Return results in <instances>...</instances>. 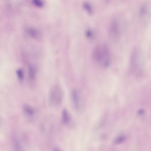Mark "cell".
<instances>
[{
  "label": "cell",
  "mask_w": 151,
  "mask_h": 151,
  "mask_svg": "<svg viewBox=\"0 0 151 151\" xmlns=\"http://www.w3.org/2000/svg\"><path fill=\"white\" fill-rule=\"evenodd\" d=\"M91 57L94 63L101 68H107L111 63L110 51L107 46L104 44H99L94 47Z\"/></svg>",
  "instance_id": "6da1fadb"
},
{
  "label": "cell",
  "mask_w": 151,
  "mask_h": 151,
  "mask_svg": "<svg viewBox=\"0 0 151 151\" xmlns=\"http://www.w3.org/2000/svg\"><path fill=\"white\" fill-rule=\"evenodd\" d=\"M130 72L132 75L139 76L143 71L142 55L139 49L133 50L129 63Z\"/></svg>",
  "instance_id": "7a4b0ae2"
},
{
  "label": "cell",
  "mask_w": 151,
  "mask_h": 151,
  "mask_svg": "<svg viewBox=\"0 0 151 151\" xmlns=\"http://www.w3.org/2000/svg\"><path fill=\"white\" fill-rule=\"evenodd\" d=\"M63 92L62 88L59 85L53 86L49 92V103L53 106H58L62 103Z\"/></svg>",
  "instance_id": "3957f363"
},
{
  "label": "cell",
  "mask_w": 151,
  "mask_h": 151,
  "mask_svg": "<svg viewBox=\"0 0 151 151\" xmlns=\"http://www.w3.org/2000/svg\"><path fill=\"white\" fill-rule=\"evenodd\" d=\"M70 100L74 109L77 112L81 111L83 107V101L80 93L77 89H74L71 90Z\"/></svg>",
  "instance_id": "277c9868"
},
{
  "label": "cell",
  "mask_w": 151,
  "mask_h": 151,
  "mask_svg": "<svg viewBox=\"0 0 151 151\" xmlns=\"http://www.w3.org/2000/svg\"><path fill=\"white\" fill-rule=\"evenodd\" d=\"M62 121L65 125H69L71 122V116L69 111L67 109H64L62 113Z\"/></svg>",
  "instance_id": "5b68a950"
},
{
  "label": "cell",
  "mask_w": 151,
  "mask_h": 151,
  "mask_svg": "<svg viewBox=\"0 0 151 151\" xmlns=\"http://www.w3.org/2000/svg\"><path fill=\"white\" fill-rule=\"evenodd\" d=\"M115 21L112 23L110 28H109V35L112 38L116 37L118 34V27L116 22H115Z\"/></svg>",
  "instance_id": "8992f818"
},
{
  "label": "cell",
  "mask_w": 151,
  "mask_h": 151,
  "mask_svg": "<svg viewBox=\"0 0 151 151\" xmlns=\"http://www.w3.org/2000/svg\"><path fill=\"white\" fill-rule=\"evenodd\" d=\"M23 111L24 114L28 116H32L35 114L34 109L29 105H24L23 106Z\"/></svg>",
  "instance_id": "52a82bcc"
},
{
  "label": "cell",
  "mask_w": 151,
  "mask_h": 151,
  "mask_svg": "<svg viewBox=\"0 0 151 151\" xmlns=\"http://www.w3.org/2000/svg\"><path fill=\"white\" fill-rule=\"evenodd\" d=\"M27 32L29 35L32 37L37 38L39 37L40 32L39 31L35 28L30 27L27 29Z\"/></svg>",
  "instance_id": "ba28073f"
},
{
  "label": "cell",
  "mask_w": 151,
  "mask_h": 151,
  "mask_svg": "<svg viewBox=\"0 0 151 151\" xmlns=\"http://www.w3.org/2000/svg\"><path fill=\"white\" fill-rule=\"evenodd\" d=\"M13 147L14 148V151H22L21 145L20 142L16 138H14L13 139Z\"/></svg>",
  "instance_id": "9c48e42d"
},
{
  "label": "cell",
  "mask_w": 151,
  "mask_h": 151,
  "mask_svg": "<svg viewBox=\"0 0 151 151\" xmlns=\"http://www.w3.org/2000/svg\"><path fill=\"white\" fill-rule=\"evenodd\" d=\"M29 77L31 79H33L35 78L36 75V70L34 67L32 66H30L29 67Z\"/></svg>",
  "instance_id": "30bf717a"
},
{
  "label": "cell",
  "mask_w": 151,
  "mask_h": 151,
  "mask_svg": "<svg viewBox=\"0 0 151 151\" xmlns=\"http://www.w3.org/2000/svg\"><path fill=\"white\" fill-rule=\"evenodd\" d=\"M33 5L39 7H41L44 6V3L43 1H40V0H34L32 1Z\"/></svg>",
  "instance_id": "8fae6325"
},
{
  "label": "cell",
  "mask_w": 151,
  "mask_h": 151,
  "mask_svg": "<svg viewBox=\"0 0 151 151\" xmlns=\"http://www.w3.org/2000/svg\"><path fill=\"white\" fill-rule=\"evenodd\" d=\"M17 75L18 79L22 80L24 78V73L23 70L21 69H19L17 70Z\"/></svg>",
  "instance_id": "7c38bea8"
},
{
  "label": "cell",
  "mask_w": 151,
  "mask_h": 151,
  "mask_svg": "<svg viewBox=\"0 0 151 151\" xmlns=\"http://www.w3.org/2000/svg\"><path fill=\"white\" fill-rule=\"evenodd\" d=\"M84 8L86 10V11H88L89 13L91 12V6L89 4H88V3H85L84 4Z\"/></svg>",
  "instance_id": "4fadbf2b"
},
{
  "label": "cell",
  "mask_w": 151,
  "mask_h": 151,
  "mask_svg": "<svg viewBox=\"0 0 151 151\" xmlns=\"http://www.w3.org/2000/svg\"><path fill=\"white\" fill-rule=\"evenodd\" d=\"M53 151H63L60 147H55L54 148L53 150Z\"/></svg>",
  "instance_id": "5bb4252c"
}]
</instances>
